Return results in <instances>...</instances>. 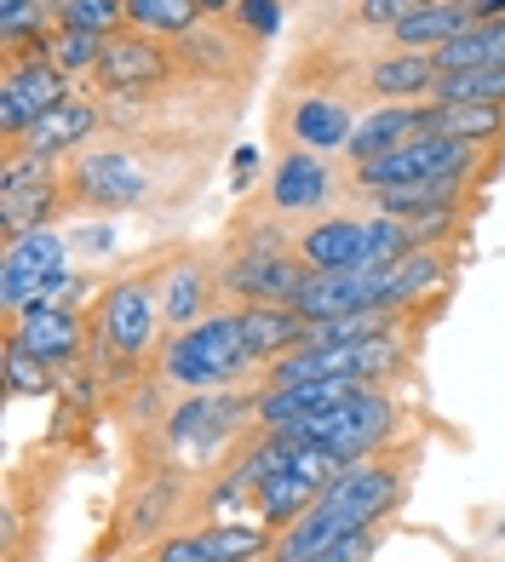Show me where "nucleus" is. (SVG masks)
<instances>
[{"instance_id":"7c9ffc66","label":"nucleus","mask_w":505,"mask_h":562,"mask_svg":"<svg viewBox=\"0 0 505 562\" xmlns=\"http://www.w3.org/2000/svg\"><path fill=\"white\" fill-rule=\"evenodd\" d=\"M201 293H207V281H201L195 265L172 270V276H167V293H161V316H167L172 327H190V322L201 316Z\"/></svg>"},{"instance_id":"20e7f679","label":"nucleus","mask_w":505,"mask_h":562,"mask_svg":"<svg viewBox=\"0 0 505 562\" xmlns=\"http://www.w3.org/2000/svg\"><path fill=\"white\" fill-rule=\"evenodd\" d=\"M64 236L58 229H30V236H18L7 247V265H0V304L7 311H30V304L41 299V288L64 270Z\"/></svg>"},{"instance_id":"58836bf2","label":"nucleus","mask_w":505,"mask_h":562,"mask_svg":"<svg viewBox=\"0 0 505 562\" xmlns=\"http://www.w3.org/2000/svg\"><path fill=\"white\" fill-rule=\"evenodd\" d=\"M195 7H201V18H224V12L236 7V0H195Z\"/></svg>"},{"instance_id":"ea45409f","label":"nucleus","mask_w":505,"mask_h":562,"mask_svg":"<svg viewBox=\"0 0 505 562\" xmlns=\"http://www.w3.org/2000/svg\"><path fill=\"white\" fill-rule=\"evenodd\" d=\"M12 7H18V0H0V12H12Z\"/></svg>"},{"instance_id":"f3484780","label":"nucleus","mask_w":505,"mask_h":562,"mask_svg":"<svg viewBox=\"0 0 505 562\" xmlns=\"http://www.w3.org/2000/svg\"><path fill=\"white\" fill-rule=\"evenodd\" d=\"M476 23V12H471V0H431V7H419V12H408L391 30V41L402 46V53H437V46H448L453 35H465Z\"/></svg>"},{"instance_id":"4c0bfd02","label":"nucleus","mask_w":505,"mask_h":562,"mask_svg":"<svg viewBox=\"0 0 505 562\" xmlns=\"http://www.w3.org/2000/svg\"><path fill=\"white\" fill-rule=\"evenodd\" d=\"M476 30H483L489 64H505V12H500V18H483V23H476Z\"/></svg>"},{"instance_id":"6ab92c4d","label":"nucleus","mask_w":505,"mask_h":562,"mask_svg":"<svg viewBox=\"0 0 505 562\" xmlns=\"http://www.w3.org/2000/svg\"><path fill=\"white\" fill-rule=\"evenodd\" d=\"M98 126V110L87 104V98H64V104H53L46 110L30 133H23V156H64V149H75V144H87V133Z\"/></svg>"},{"instance_id":"72a5a7b5","label":"nucleus","mask_w":505,"mask_h":562,"mask_svg":"<svg viewBox=\"0 0 505 562\" xmlns=\"http://www.w3.org/2000/svg\"><path fill=\"white\" fill-rule=\"evenodd\" d=\"M46 18H53V0H18L12 12H0V35H7L12 46H23V41H35V46H41Z\"/></svg>"},{"instance_id":"c756f323","label":"nucleus","mask_w":505,"mask_h":562,"mask_svg":"<svg viewBox=\"0 0 505 562\" xmlns=\"http://www.w3.org/2000/svg\"><path fill=\"white\" fill-rule=\"evenodd\" d=\"M98 58H104V35H92V30H64L58 23V35L46 41V64L75 75V69H98Z\"/></svg>"},{"instance_id":"4be33fe9","label":"nucleus","mask_w":505,"mask_h":562,"mask_svg":"<svg viewBox=\"0 0 505 562\" xmlns=\"http://www.w3.org/2000/svg\"><path fill=\"white\" fill-rule=\"evenodd\" d=\"M322 488H327L322 476L299 471L288 459V471H276V476H265L259 488H252V505L265 510V522H293V517H305V510L322 499Z\"/></svg>"},{"instance_id":"473e14b6","label":"nucleus","mask_w":505,"mask_h":562,"mask_svg":"<svg viewBox=\"0 0 505 562\" xmlns=\"http://www.w3.org/2000/svg\"><path fill=\"white\" fill-rule=\"evenodd\" d=\"M126 18V0H64L58 7V23L64 30H92V35H104L110 41V30Z\"/></svg>"},{"instance_id":"393cba45","label":"nucleus","mask_w":505,"mask_h":562,"mask_svg":"<svg viewBox=\"0 0 505 562\" xmlns=\"http://www.w3.org/2000/svg\"><path fill=\"white\" fill-rule=\"evenodd\" d=\"M431 133L476 149L483 138L505 133V110L500 104H431Z\"/></svg>"},{"instance_id":"a19ab883","label":"nucleus","mask_w":505,"mask_h":562,"mask_svg":"<svg viewBox=\"0 0 505 562\" xmlns=\"http://www.w3.org/2000/svg\"><path fill=\"white\" fill-rule=\"evenodd\" d=\"M500 533H505V522H500Z\"/></svg>"},{"instance_id":"e433bc0d","label":"nucleus","mask_w":505,"mask_h":562,"mask_svg":"<svg viewBox=\"0 0 505 562\" xmlns=\"http://www.w3.org/2000/svg\"><path fill=\"white\" fill-rule=\"evenodd\" d=\"M373 557V528H362V533H350L345 546H334L327 557H316V562H368Z\"/></svg>"},{"instance_id":"aec40b11","label":"nucleus","mask_w":505,"mask_h":562,"mask_svg":"<svg viewBox=\"0 0 505 562\" xmlns=\"http://www.w3.org/2000/svg\"><path fill=\"white\" fill-rule=\"evenodd\" d=\"M242 334H247V350L252 356H288L311 339V322L293 311V304H247L242 311Z\"/></svg>"},{"instance_id":"412c9836","label":"nucleus","mask_w":505,"mask_h":562,"mask_svg":"<svg viewBox=\"0 0 505 562\" xmlns=\"http://www.w3.org/2000/svg\"><path fill=\"white\" fill-rule=\"evenodd\" d=\"M12 339L23 350L46 356V362H64V356L81 350V322H75V311H46V304H30V311H18Z\"/></svg>"},{"instance_id":"a878e982","label":"nucleus","mask_w":505,"mask_h":562,"mask_svg":"<svg viewBox=\"0 0 505 562\" xmlns=\"http://www.w3.org/2000/svg\"><path fill=\"white\" fill-rule=\"evenodd\" d=\"M448 276V265H442V252H431V247H408L402 259L385 270V304L396 311V304H408V299H419L425 288H437V281Z\"/></svg>"},{"instance_id":"2eb2a0df","label":"nucleus","mask_w":505,"mask_h":562,"mask_svg":"<svg viewBox=\"0 0 505 562\" xmlns=\"http://www.w3.org/2000/svg\"><path fill=\"white\" fill-rule=\"evenodd\" d=\"M167 53L149 35H110L104 41V58H98V75H104V87L126 92V87H156L167 81Z\"/></svg>"},{"instance_id":"0eeeda50","label":"nucleus","mask_w":505,"mask_h":562,"mask_svg":"<svg viewBox=\"0 0 505 562\" xmlns=\"http://www.w3.org/2000/svg\"><path fill=\"white\" fill-rule=\"evenodd\" d=\"M396 494H402V476H396V471L350 459V465L322 488V505H334L350 528H373V522L396 505Z\"/></svg>"},{"instance_id":"bb28decb","label":"nucleus","mask_w":505,"mask_h":562,"mask_svg":"<svg viewBox=\"0 0 505 562\" xmlns=\"http://www.w3.org/2000/svg\"><path fill=\"white\" fill-rule=\"evenodd\" d=\"M437 104H505V64L442 75V81H437Z\"/></svg>"},{"instance_id":"f03ea898","label":"nucleus","mask_w":505,"mask_h":562,"mask_svg":"<svg viewBox=\"0 0 505 562\" xmlns=\"http://www.w3.org/2000/svg\"><path fill=\"white\" fill-rule=\"evenodd\" d=\"M471 167V149L453 144L442 133H414L408 144H396L391 156H379L362 167V184L373 190H408V184H431L442 172H465Z\"/></svg>"},{"instance_id":"b1692460","label":"nucleus","mask_w":505,"mask_h":562,"mask_svg":"<svg viewBox=\"0 0 505 562\" xmlns=\"http://www.w3.org/2000/svg\"><path fill=\"white\" fill-rule=\"evenodd\" d=\"M437 81H442V69L431 53H391L385 64L368 69V87L379 98H419V92H437Z\"/></svg>"},{"instance_id":"7ed1b4c3","label":"nucleus","mask_w":505,"mask_h":562,"mask_svg":"<svg viewBox=\"0 0 505 562\" xmlns=\"http://www.w3.org/2000/svg\"><path fill=\"white\" fill-rule=\"evenodd\" d=\"M385 304V270H316L305 276L293 311L305 322H339V316H362Z\"/></svg>"},{"instance_id":"4468645a","label":"nucleus","mask_w":505,"mask_h":562,"mask_svg":"<svg viewBox=\"0 0 505 562\" xmlns=\"http://www.w3.org/2000/svg\"><path fill=\"white\" fill-rule=\"evenodd\" d=\"M327 195H334V172H327V161L316 156V149H293V156L276 161V172H270V207L316 213Z\"/></svg>"},{"instance_id":"c85d7f7f","label":"nucleus","mask_w":505,"mask_h":562,"mask_svg":"<svg viewBox=\"0 0 505 562\" xmlns=\"http://www.w3.org/2000/svg\"><path fill=\"white\" fill-rule=\"evenodd\" d=\"M195 540H201V557L207 562H259L265 551H276L265 528H207Z\"/></svg>"},{"instance_id":"ddd939ff","label":"nucleus","mask_w":505,"mask_h":562,"mask_svg":"<svg viewBox=\"0 0 505 562\" xmlns=\"http://www.w3.org/2000/svg\"><path fill=\"white\" fill-rule=\"evenodd\" d=\"M414 133H431V110H414V104H379V110H368V115L357 121V133H350L345 156L357 161V167H368V161H379V156H391L396 144H408Z\"/></svg>"},{"instance_id":"6e6552de","label":"nucleus","mask_w":505,"mask_h":562,"mask_svg":"<svg viewBox=\"0 0 505 562\" xmlns=\"http://www.w3.org/2000/svg\"><path fill=\"white\" fill-rule=\"evenodd\" d=\"M53 213V172H46L41 156H12L7 161V190H0V224L7 236H30L41 229V218Z\"/></svg>"},{"instance_id":"2f4dec72","label":"nucleus","mask_w":505,"mask_h":562,"mask_svg":"<svg viewBox=\"0 0 505 562\" xmlns=\"http://www.w3.org/2000/svg\"><path fill=\"white\" fill-rule=\"evenodd\" d=\"M7 391L12 396H41L53 391V362L35 350H23L18 339H7Z\"/></svg>"},{"instance_id":"9d476101","label":"nucleus","mask_w":505,"mask_h":562,"mask_svg":"<svg viewBox=\"0 0 505 562\" xmlns=\"http://www.w3.org/2000/svg\"><path fill=\"white\" fill-rule=\"evenodd\" d=\"M236 414H242L236 396L195 391V402H184V407H172V414H167V442L184 448V453H207V448H218L224 437H231Z\"/></svg>"},{"instance_id":"f257e3e1","label":"nucleus","mask_w":505,"mask_h":562,"mask_svg":"<svg viewBox=\"0 0 505 562\" xmlns=\"http://www.w3.org/2000/svg\"><path fill=\"white\" fill-rule=\"evenodd\" d=\"M247 362H252V350H247V334H242V316H201L167 345L161 373L179 391H218V385H231Z\"/></svg>"},{"instance_id":"c9c22d12","label":"nucleus","mask_w":505,"mask_h":562,"mask_svg":"<svg viewBox=\"0 0 505 562\" xmlns=\"http://www.w3.org/2000/svg\"><path fill=\"white\" fill-rule=\"evenodd\" d=\"M242 18L252 35H276L282 30V0H242Z\"/></svg>"},{"instance_id":"f8f14e48","label":"nucleus","mask_w":505,"mask_h":562,"mask_svg":"<svg viewBox=\"0 0 505 562\" xmlns=\"http://www.w3.org/2000/svg\"><path fill=\"white\" fill-rule=\"evenodd\" d=\"M357 391H368L362 379H299V385H276V391H265V402H259V419H265L270 430H288V425H299V419L322 414V407L350 402Z\"/></svg>"},{"instance_id":"5701e85b","label":"nucleus","mask_w":505,"mask_h":562,"mask_svg":"<svg viewBox=\"0 0 505 562\" xmlns=\"http://www.w3.org/2000/svg\"><path fill=\"white\" fill-rule=\"evenodd\" d=\"M350 133H357V121H350V110L339 98H305V104L293 110V144L299 149L327 156V149H345Z\"/></svg>"},{"instance_id":"9b49d317","label":"nucleus","mask_w":505,"mask_h":562,"mask_svg":"<svg viewBox=\"0 0 505 562\" xmlns=\"http://www.w3.org/2000/svg\"><path fill=\"white\" fill-rule=\"evenodd\" d=\"M373 224L362 218H322L299 236V259L311 270H368Z\"/></svg>"},{"instance_id":"a211bd4d","label":"nucleus","mask_w":505,"mask_h":562,"mask_svg":"<svg viewBox=\"0 0 505 562\" xmlns=\"http://www.w3.org/2000/svg\"><path fill=\"white\" fill-rule=\"evenodd\" d=\"M299 288H305V270L282 252H252L231 270V293H242L247 304H293Z\"/></svg>"},{"instance_id":"1a4fd4ad","label":"nucleus","mask_w":505,"mask_h":562,"mask_svg":"<svg viewBox=\"0 0 505 562\" xmlns=\"http://www.w3.org/2000/svg\"><path fill=\"white\" fill-rule=\"evenodd\" d=\"M75 190H81L87 207L121 213V207H138L144 201V172L126 156H115V149H92V156L75 161Z\"/></svg>"},{"instance_id":"cd10ccee","label":"nucleus","mask_w":505,"mask_h":562,"mask_svg":"<svg viewBox=\"0 0 505 562\" xmlns=\"http://www.w3.org/2000/svg\"><path fill=\"white\" fill-rule=\"evenodd\" d=\"M126 18H133L144 35H190L201 7L195 0H126Z\"/></svg>"},{"instance_id":"423d86ee","label":"nucleus","mask_w":505,"mask_h":562,"mask_svg":"<svg viewBox=\"0 0 505 562\" xmlns=\"http://www.w3.org/2000/svg\"><path fill=\"white\" fill-rule=\"evenodd\" d=\"M53 104H64V69H53L46 58H18L0 81V126L23 138Z\"/></svg>"},{"instance_id":"dca6fc26","label":"nucleus","mask_w":505,"mask_h":562,"mask_svg":"<svg viewBox=\"0 0 505 562\" xmlns=\"http://www.w3.org/2000/svg\"><path fill=\"white\" fill-rule=\"evenodd\" d=\"M350 533H362V528H350L334 505H322V499H316L305 517H293V522L282 528V540H276L270 557H276V562H316V557H327L334 546H345Z\"/></svg>"},{"instance_id":"f704fd0d","label":"nucleus","mask_w":505,"mask_h":562,"mask_svg":"<svg viewBox=\"0 0 505 562\" xmlns=\"http://www.w3.org/2000/svg\"><path fill=\"white\" fill-rule=\"evenodd\" d=\"M431 7V0H362V23H373V30H396L408 12Z\"/></svg>"},{"instance_id":"39448f33","label":"nucleus","mask_w":505,"mask_h":562,"mask_svg":"<svg viewBox=\"0 0 505 562\" xmlns=\"http://www.w3.org/2000/svg\"><path fill=\"white\" fill-rule=\"evenodd\" d=\"M156 327H161V304H156V288L149 281H115L98 304V334H104L110 350L121 356H138L156 345Z\"/></svg>"}]
</instances>
